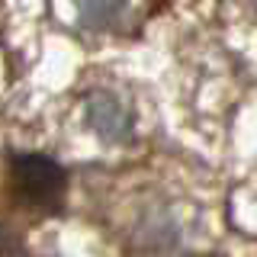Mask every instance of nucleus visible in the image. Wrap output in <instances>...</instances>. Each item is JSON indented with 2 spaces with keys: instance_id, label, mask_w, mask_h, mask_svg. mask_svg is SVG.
I'll return each mask as SVG.
<instances>
[{
  "instance_id": "nucleus-1",
  "label": "nucleus",
  "mask_w": 257,
  "mask_h": 257,
  "mask_svg": "<svg viewBox=\"0 0 257 257\" xmlns=\"http://www.w3.org/2000/svg\"><path fill=\"white\" fill-rule=\"evenodd\" d=\"M10 180L23 203L39 206V209H55L64 196L68 187V174L55 158L36 155V151H23L13 155L10 161Z\"/></svg>"
},
{
  "instance_id": "nucleus-2",
  "label": "nucleus",
  "mask_w": 257,
  "mask_h": 257,
  "mask_svg": "<svg viewBox=\"0 0 257 257\" xmlns=\"http://www.w3.org/2000/svg\"><path fill=\"white\" fill-rule=\"evenodd\" d=\"M84 119L87 125L100 135L103 142H125L132 139V112L116 93L96 90L84 103Z\"/></svg>"
},
{
  "instance_id": "nucleus-3",
  "label": "nucleus",
  "mask_w": 257,
  "mask_h": 257,
  "mask_svg": "<svg viewBox=\"0 0 257 257\" xmlns=\"http://www.w3.org/2000/svg\"><path fill=\"white\" fill-rule=\"evenodd\" d=\"M84 29H109L125 16L128 0H74Z\"/></svg>"
},
{
  "instance_id": "nucleus-4",
  "label": "nucleus",
  "mask_w": 257,
  "mask_h": 257,
  "mask_svg": "<svg viewBox=\"0 0 257 257\" xmlns=\"http://www.w3.org/2000/svg\"><path fill=\"white\" fill-rule=\"evenodd\" d=\"M139 235L148 241L155 251H171V247H177L180 231H177L171 212H148L145 215V225L139 228Z\"/></svg>"
}]
</instances>
